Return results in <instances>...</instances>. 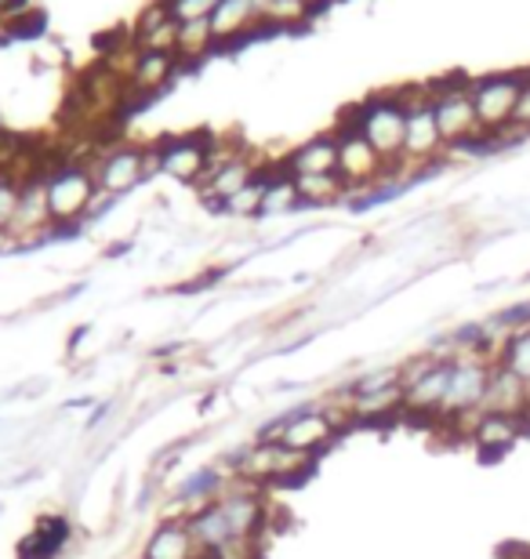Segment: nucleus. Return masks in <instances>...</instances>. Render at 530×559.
I'll list each match as a JSON object with an SVG mask.
<instances>
[{
  "label": "nucleus",
  "instance_id": "20e7f679",
  "mask_svg": "<svg viewBox=\"0 0 530 559\" xmlns=\"http://www.w3.org/2000/svg\"><path fill=\"white\" fill-rule=\"evenodd\" d=\"M345 120L370 145H375V153L389 167L400 164V156H403V135H408V106H403L400 92L370 95L367 103H360L356 109H349Z\"/></svg>",
  "mask_w": 530,
  "mask_h": 559
},
{
  "label": "nucleus",
  "instance_id": "7ed1b4c3",
  "mask_svg": "<svg viewBox=\"0 0 530 559\" xmlns=\"http://www.w3.org/2000/svg\"><path fill=\"white\" fill-rule=\"evenodd\" d=\"M95 186L109 197H128L131 189H139L145 178L161 175V142L153 145H134V142H113L92 164Z\"/></svg>",
  "mask_w": 530,
  "mask_h": 559
},
{
  "label": "nucleus",
  "instance_id": "2eb2a0df",
  "mask_svg": "<svg viewBox=\"0 0 530 559\" xmlns=\"http://www.w3.org/2000/svg\"><path fill=\"white\" fill-rule=\"evenodd\" d=\"M70 542H73V523L62 512H48L26 534V542L19 545V559H59Z\"/></svg>",
  "mask_w": 530,
  "mask_h": 559
},
{
  "label": "nucleus",
  "instance_id": "393cba45",
  "mask_svg": "<svg viewBox=\"0 0 530 559\" xmlns=\"http://www.w3.org/2000/svg\"><path fill=\"white\" fill-rule=\"evenodd\" d=\"M513 128H520L530 135V73L523 81V92H520V103H516V114H513Z\"/></svg>",
  "mask_w": 530,
  "mask_h": 559
},
{
  "label": "nucleus",
  "instance_id": "6ab92c4d",
  "mask_svg": "<svg viewBox=\"0 0 530 559\" xmlns=\"http://www.w3.org/2000/svg\"><path fill=\"white\" fill-rule=\"evenodd\" d=\"M211 51H219L211 22H182V26H178V44H175L178 70H193V66L204 62Z\"/></svg>",
  "mask_w": 530,
  "mask_h": 559
},
{
  "label": "nucleus",
  "instance_id": "6e6552de",
  "mask_svg": "<svg viewBox=\"0 0 530 559\" xmlns=\"http://www.w3.org/2000/svg\"><path fill=\"white\" fill-rule=\"evenodd\" d=\"M527 73H494L483 81H472V106L483 135H498L513 124L516 103H520Z\"/></svg>",
  "mask_w": 530,
  "mask_h": 559
},
{
  "label": "nucleus",
  "instance_id": "b1692460",
  "mask_svg": "<svg viewBox=\"0 0 530 559\" xmlns=\"http://www.w3.org/2000/svg\"><path fill=\"white\" fill-rule=\"evenodd\" d=\"M19 193H22V186L15 182V178L0 175V233L8 229L11 215H15V207H19Z\"/></svg>",
  "mask_w": 530,
  "mask_h": 559
},
{
  "label": "nucleus",
  "instance_id": "4468645a",
  "mask_svg": "<svg viewBox=\"0 0 530 559\" xmlns=\"http://www.w3.org/2000/svg\"><path fill=\"white\" fill-rule=\"evenodd\" d=\"M131 44L139 51H161V55H175L178 44V22L172 19L164 0H153L150 8L142 11L139 22L131 29Z\"/></svg>",
  "mask_w": 530,
  "mask_h": 559
},
{
  "label": "nucleus",
  "instance_id": "a878e982",
  "mask_svg": "<svg viewBox=\"0 0 530 559\" xmlns=\"http://www.w3.org/2000/svg\"><path fill=\"white\" fill-rule=\"evenodd\" d=\"M113 407H117V404H113V400H106V404H98V407H95V415H92V418H87V421H84V429H87V432H95V429H98V425H103V421H106V415H109V411H113Z\"/></svg>",
  "mask_w": 530,
  "mask_h": 559
},
{
  "label": "nucleus",
  "instance_id": "9b49d317",
  "mask_svg": "<svg viewBox=\"0 0 530 559\" xmlns=\"http://www.w3.org/2000/svg\"><path fill=\"white\" fill-rule=\"evenodd\" d=\"M178 73L175 55H161V51H134V62L128 70V95L131 106L150 103L161 92H167Z\"/></svg>",
  "mask_w": 530,
  "mask_h": 559
},
{
  "label": "nucleus",
  "instance_id": "bb28decb",
  "mask_svg": "<svg viewBox=\"0 0 530 559\" xmlns=\"http://www.w3.org/2000/svg\"><path fill=\"white\" fill-rule=\"evenodd\" d=\"M87 334H92V328H84V323H81V328H73V338H70V345H66V353H76V345H81L84 338H87Z\"/></svg>",
  "mask_w": 530,
  "mask_h": 559
},
{
  "label": "nucleus",
  "instance_id": "39448f33",
  "mask_svg": "<svg viewBox=\"0 0 530 559\" xmlns=\"http://www.w3.org/2000/svg\"><path fill=\"white\" fill-rule=\"evenodd\" d=\"M342 436H345L342 425L327 415L320 404H313V407H298V411H291V415L276 418L269 429L258 432V440H276V443H284L287 451L309 454L320 462V454L331 451Z\"/></svg>",
  "mask_w": 530,
  "mask_h": 559
},
{
  "label": "nucleus",
  "instance_id": "ddd939ff",
  "mask_svg": "<svg viewBox=\"0 0 530 559\" xmlns=\"http://www.w3.org/2000/svg\"><path fill=\"white\" fill-rule=\"evenodd\" d=\"M258 175H262V164H258L251 153L236 156V160L222 164L219 171H211L204 182H200V200H208V204L219 211L225 200L240 193L244 186H251Z\"/></svg>",
  "mask_w": 530,
  "mask_h": 559
},
{
  "label": "nucleus",
  "instance_id": "1a4fd4ad",
  "mask_svg": "<svg viewBox=\"0 0 530 559\" xmlns=\"http://www.w3.org/2000/svg\"><path fill=\"white\" fill-rule=\"evenodd\" d=\"M211 135L197 131V135H178L161 142V175L175 178L182 186H200L211 167Z\"/></svg>",
  "mask_w": 530,
  "mask_h": 559
},
{
  "label": "nucleus",
  "instance_id": "f8f14e48",
  "mask_svg": "<svg viewBox=\"0 0 530 559\" xmlns=\"http://www.w3.org/2000/svg\"><path fill=\"white\" fill-rule=\"evenodd\" d=\"M211 33L219 48H233V44H244L247 37L262 33L255 0H219V8L211 15Z\"/></svg>",
  "mask_w": 530,
  "mask_h": 559
},
{
  "label": "nucleus",
  "instance_id": "0eeeda50",
  "mask_svg": "<svg viewBox=\"0 0 530 559\" xmlns=\"http://www.w3.org/2000/svg\"><path fill=\"white\" fill-rule=\"evenodd\" d=\"M428 87H433V114L439 135L447 142V153L483 135L476 106H472V81H439Z\"/></svg>",
  "mask_w": 530,
  "mask_h": 559
},
{
  "label": "nucleus",
  "instance_id": "4be33fe9",
  "mask_svg": "<svg viewBox=\"0 0 530 559\" xmlns=\"http://www.w3.org/2000/svg\"><path fill=\"white\" fill-rule=\"evenodd\" d=\"M262 200H266V167L251 186H244L240 193L225 200L219 211L229 218H262Z\"/></svg>",
  "mask_w": 530,
  "mask_h": 559
},
{
  "label": "nucleus",
  "instance_id": "412c9836",
  "mask_svg": "<svg viewBox=\"0 0 530 559\" xmlns=\"http://www.w3.org/2000/svg\"><path fill=\"white\" fill-rule=\"evenodd\" d=\"M313 15L317 11L306 8L302 0H269V4L258 11V22H262V29H302L309 26Z\"/></svg>",
  "mask_w": 530,
  "mask_h": 559
},
{
  "label": "nucleus",
  "instance_id": "cd10ccee",
  "mask_svg": "<svg viewBox=\"0 0 530 559\" xmlns=\"http://www.w3.org/2000/svg\"><path fill=\"white\" fill-rule=\"evenodd\" d=\"M302 4H306V8H313V11H320V8L327 4V0H302Z\"/></svg>",
  "mask_w": 530,
  "mask_h": 559
},
{
  "label": "nucleus",
  "instance_id": "5701e85b",
  "mask_svg": "<svg viewBox=\"0 0 530 559\" xmlns=\"http://www.w3.org/2000/svg\"><path fill=\"white\" fill-rule=\"evenodd\" d=\"M164 4L172 11V19L182 26V22H211L219 0H164Z\"/></svg>",
  "mask_w": 530,
  "mask_h": 559
},
{
  "label": "nucleus",
  "instance_id": "f03ea898",
  "mask_svg": "<svg viewBox=\"0 0 530 559\" xmlns=\"http://www.w3.org/2000/svg\"><path fill=\"white\" fill-rule=\"evenodd\" d=\"M44 189H48V211L55 222V240L73 237L76 229L87 226V211L98 193L95 175L87 164H55L44 175Z\"/></svg>",
  "mask_w": 530,
  "mask_h": 559
},
{
  "label": "nucleus",
  "instance_id": "a211bd4d",
  "mask_svg": "<svg viewBox=\"0 0 530 559\" xmlns=\"http://www.w3.org/2000/svg\"><path fill=\"white\" fill-rule=\"evenodd\" d=\"M302 207L295 175L280 167H266V200H262V218H276V215H291V211Z\"/></svg>",
  "mask_w": 530,
  "mask_h": 559
},
{
  "label": "nucleus",
  "instance_id": "423d86ee",
  "mask_svg": "<svg viewBox=\"0 0 530 559\" xmlns=\"http://www.w3.org/2000/svg\"><path fill=\"white\" fill-rule=\"evenodd\" d=\"M334 139H338V167L334 175L342 178L349 197H364V193H375L389 182V164L381 160L360 131L349 124L342 117V124L334 128Z\"/></svg>",
  "mask_w": 530,
  "mask_h": 559
},
{
  "label": "nucleus",
  "instance_id": "9d476101",
  "mask_svg": "<svg viewBox=\"0 0 530 559\" xmlns=\"http://www.w3.org/2000/svg\"><path fill=\"white\" fill-rule=\"evenodd\" d=\"M527 432H530V418H513V415H494V411H480L466 440L476 447L480 462H498V457L509 454Z\"/></svg>",
  "mask_w": 530,
  "mask_h": 559
},
{
  "label": "nucleus",
  "instance_id": "aec40b11",
  "mask_svg": "<svg viewBox=\"0 0 530 559\" xmlns=\"http://www.w3.org/2000/svg\"><path fill=\"white\" fill-rule=\"evenodd\" d=\"M302 207H331V204H345L349 189L338 175H306L295 178Z\"/></svg>",
  "mask_w": 530,
  "mask_h": 559
},
{
  "label": "nucleus",
  "instance_id": "f3484780",
  "mask_svg": "<svg viewBox=\"0 0 530 559\" xmlns=\"http://www.w3.org/2000/svg\"><path fill=\"white\" fill-rule=\"evenodd\" d=\"M284 167L295 178H306V175H334V167H338V139H334V131H327V135H317V139L302 142L298 150H291Z\"/></svg>",
  "mask_w": 530,
  "mask_h": 559
},
{
  "label": "nucleus",
  "instance_id": "dca6fc26",
  "mask_svg": "<svg viewBox=\"0 0 530 559\" xmlns=\"http://www.w3.org/2000/svg\"><path fill=\"white\" fill-rule=\"evenodd\" d=\"M483 411H494V415H513V418H530L527 385L513 371H505L502 364H494V371H491V385H487V400H483Z\"/></svg>",
  "mask_w": 530,
  "mask_h": 559
},
{
  "label": "nucleus",
  "instance_id": "f257e3e1",
  "mask_svg": "<svg viewBox=\"0 0 530 559\" xmlns=\"http://www.w3.org/2000/svg\"><path fill=\"white\" fill-rule=\"evenodd\" d=\"M219 468L225 476L251 479L258 487H295L317 473V457L287 451L276 440H258L251 447H240L233 457H225V465Z\"/></svg>",
  "mask_w": 530,
  "mask_h": 559
}]
</instances>
